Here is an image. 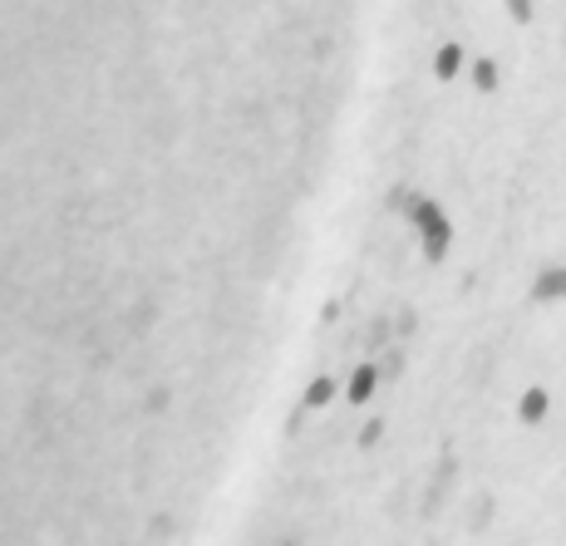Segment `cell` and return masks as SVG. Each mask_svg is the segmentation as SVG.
<instances>
[{"mask_svg":"<svg viewBox=\"0 0 566 546\" xmlns=\"http://www.w3.org/2000/svg\"><path fill=\"white\" fill-rule=\"evenodd\" d=\"M379 395H385V369H379L375 355H360L345 369V403H350V409H369Z\"/></svg>","mask_w":566,"mask_h":546,"instance_id":"cell-4","label":"cell"},{"mask_svg":"<svg viewBox=\"0 0 566 546\" xmlns=\"http://www.w3.org/2000/svg\"><path fill=\"white\" fill-rule=\"evenodd\" d=\"M379 10L413 60L439 40L503 54L497 99H473L463 84L443 94L439 148L473 188L566 246V0H379Z\"/></svg>","mask_w":566,"mask_h":546,"instance_id":"cell-1","label":"cell"},{"mask_svg":"<svg viewBox=\"0 0 566 546\" xmlns=\"http://www.w3.org/2000/svg\"><path fill=\"white\" fill-rule=\"evenodd\" d=\"M335 399H345V379H335V375H311L306 385H301V395H296V403L306 413L335 409Z\"/></svg>","mask_w":566,"mask_h":546,"instance_id":"cell-5","label":"cell"},{"mask_svg":"<svg viewBox=\"0 0 566 546\" xmlns=\"http://www.w3.org/2000/svg\"><path fill=\"white\" fill-rule=\"evenodd\" d=\"M522 301L537 305V311H562L566 305V261H542L527 276V286H522Z\"/></svg>","mask_w":566,"mask_h":546,"instance_id":"cell-3","label":"cell"},{"mask_svg":"<svg viewBox=\"0 0 566 546\" xmlns=\"http://www.w3.org/2000/svg\"><path fill=\"white\" fill-rule=\"evenodd\" d=\"M552 389H566V385H552ZM478 399H513V395H497V389H478V395H463V403H459V413H453V439H459V429H463V419H468V409H473ZM463 448V443H459ZM478 546V542H473Z\"/></svg>","mask_w":566,"mask_h":546,"instance_id":"cell-6","label":"cell"},{"mask_svg":"<svg viewBox=\"0 0 566 546\" xmlns=\"http://www.w3.org/2000/svg\"><path fill=\"white\" fill-rule=\"evenodd\" d=\"M271 546H306V537H301V532H286V537H276Z\"/></svg>","mask_w":566,"mask_h":546,"instance_id":"cell-7","label":"cell"},{"mask_svg":"<svg viewBox=\"0 0 566 546\" xmlns=\"http://www.w3.org/2000/svg\"><path fill=\"white\" fill-rule=\"evenodd\" d=\"M552 413H557V389L547 379H527L513 395V423L517 429H547Z\"/></svg>","mask_w":566,"mask_h":546,"instance_id":"cell-2","label":"cell"}]
</instances>
